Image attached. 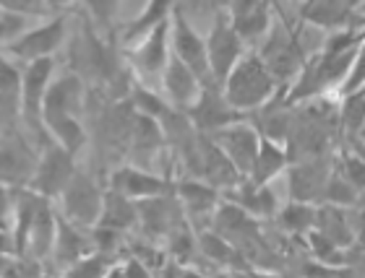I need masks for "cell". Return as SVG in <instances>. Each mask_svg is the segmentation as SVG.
Wrapping results in <instances>:
<instances>
[{
	"mask_svg": "<svg viewBox=\"0 0 365 278\" xmlns=\"http://www.w3.org/2000/svg\"><path fill=\"white\" fill-rule=\"evenodd\" d=\"M277 78L261 60V55L245 53L222 83V91L237 112H253L267 107L277 94Z\"/></svg>",
	"mask_w": 365,
	"mask_h": 278,
	"instance_id": "cell-1",
	"label": "cell"
},
{
	"mask_svg": "<svg viewBox=\"0 0 365 278\" xmlns=\"http://www.w3.org/2000/svg\"><path fill=\"white\" fill-rule=\"evenodd\" d=\"M261 60L267 63V68L277 78V83L292 86L300 70L305 68V53L303 45L297 42L289 31L284 29H269V34L261 42Z\"/></svg>",
	"mask_w": 365,
	"mask_h": 278,
	"instance_id": "cell-2",
	"label": "cell"
},
{
	"mask_svg": "<svg viewBox=\"0 0 365 278\" xmlns=\"http://www.w3.org/2000/svg\"><path fill=\"white\" fill-rule=\"evenodd\" d=\"M206 53H209L214 81L222 86L225 78L230 75V70L235 68L237 60L245 55V42L235 31L232 21H230V14H220L214 18L209 39H206Z\"/></svg>",
	"mask_w": 365,
	"mask_h": 278,
	"instance_id": "cell-3",
	"label": "cell"
},
{
	"mask_svg": "<svg viewBox=\"0 0 365 278\" xmlns=\"http://www.w3.org/2000/svg\"><path fill=\"white\" fill-rule=\"evenodd\" d=\"M55 63L53 58H37V60L29 63L26 75H24L21 83V105L24 114H26V122H29L31 133H37V138L42 143H47L45 130H42V107H45V94L50 89V78H53Z\"/></svg>",
	"mask_w": 365,
	"mask_h": 278,
	"instance_id": "cell-4",
	"label": "cell"
},
{
	"mask_svg": "<svg viewBox=\"0 0 365 278\" xmlns=\"http://www.w3.org/2000/svg\"><path fill=\"white\" fill-rule=\"evenodd\" d=\"M170 31H173V55H175L178 60L185 63L198 75L201 83H217L212 75V65H209L206 42L193 31V26L185 21V16L180 11L173 14V29Z\"/></svg>",
	"mask_w": 365,
	"mask_h": 278,
	"instance_id": "cell-5",
	"label": "cell"
},
{
	"mask_svg": "<svg viewBox=\"0 0 365 278\" xmlns=\"http://www.w3.org/2000/svg\"><path fill=\"white\" fill-rule=\"evenodd\" d=\"M217 86H220V83H204L198 99L188 109L190 122H193L196 130H201V133H214V130L225 128V125H232V122L243 120V117H240L243 112H237L235 107L227 102L225 91L220 94Z\"/></svg>",
	"mask_w": 365,
	"mask_h": 278,
	"instance_id": "cell-6",
	"label": "cell"
},
{
	"mask_svg": "<svg viewBox=\"0 0 365 278\" xmlns=\"http://www.w3.org/2000/svg\"><path fill=\"white\" fill-rule=\"evenodd\" d=\"M214 141L220 143L222 151L232 159V164L240 169L243 177L253 172V164H256V156H259V146H261V133L248 122L237 120L232 125H225V128L209 133Z\"/></svg>",
	"mask_w": 365,
	"mask_h": 278,
	"instance_id": "cell-7",
	"label": "cell"
},
{
	"mask_svg": "<svg viewBox=\"0 0 365 278\" xmlns=\"http://www.w3.org/2000/svg\"><path fill=\"white\" fill-rule=\"evenodd\" d=\"M61 196H63V205H66L68 218H73V221L81 226L99 224L105 193H102L86 174H78V172L73 174Z\"/></svg>",
	"mask_w": 365,
	"mask_h": 278,
	"instance_id": "cell-8",
	"label": "cell"
},
{
	"mask_svg": "<svg viewBox=\"0 0 365 278\" xmlns=\"http://www.w3.org/2000/svg\"><path fill=\"white\" fill-rule=\"evenodd\" d=\"M198 174L217 190H232L237 182L243 180V174L232 164V159L222 151V146L214 141L209 133H201L198 138Z\"/></svg>",
	"mask_w": 365,
	"mask_h": 278,
	"instance_id": "cell-9",
	"label": "cell"
},
{
	"mask_svg": "<svg viewBox=\"0 0 365 278\" xmlns=\"http://www.w3.org/2000/svg\"><path fill=\"white\" fill-rule=\"evenodd\" d=\"M73 174H76L73 154L63 146H55V149L50 146L45 151V156L39 159L37 169H34V190L45 198L61 196Z\"/></svg>",
	"mask_w": 365,
	"mask_h": 278,
	"instance_id": "cell-10",
	"label": "cell"
},
{
	"mask_svg": "<svg viewBox=\"0 0 365 278\" xmlns=\"http://www.w3.org/2000/svg\"><path fill=\"white\" fill-rule=\"evenodd\" d=\"M329 177H331V169L324 164V159L319 154H313L311 159L289 166V196H292V201L313 203L316 198H324Z\"/></svg>",
	"mask_w": 365,
	"mask_h": 278,
	"instance_id": "cell-11",
	"label": "cell"
},
{
	"mask_svg": "<svg viewBox=\"0 0 365 278\" xmlns=\"http://www.w3.org/2000/svg\"><path fill=\"white\" fill-rule=\"evenodd\" d=\"M230 21L243 42H259L272 29V6L269 0H232Z\"/></svg>",
	"mask_w": 365,
	"mask_h": 278,
	"instance_id": "cell-12",
	"label": "cell"
},
{
	"mask_svg": "<svg viewBox=\"0 0 365 278\" xmlns=\"http://www.w3.org/2000/svg\"><path fill=\"white\" fill-rule=\"evenodd\" d=\"M138 208V221L144 224V229L149 234H170L173 229L182 224L180 216L185 213L180 205V201L165 196H154V198H144V201H136Z\"/></svg>",
	"mask_w": 365,
	"mask_h": 278,
	"instance_id": "cell-13",
	"label": "cell"
},
{
	"mask_svg": "<svg viewBox=\"0 0 365 278\" xmlns=\"http://www.w3.org/2000/svg\"><path fill=\"white\" fill-rule=\"evenodd\" d=\"M63 37H66V23H63V18H55L45 26L24 31L16 42H11V53L19 55V58H26V60L50 58L61 47Z\"/></svg>",
	"mask_w": 365,
	"mask_h": 278,
	"instance_id": "cell-14",
	"label": "cell"
},
{
	"mask_svg": "<svg viewBox=\"0 0 365 278\" xmlns=\"http://www.w3.org/2000/svg\"><path fill=\"white\" fill-rule=\"evenodd\" d=\"M81 102H84V86L78 81V75H63L45 94V107H42L45 122L58 117H76Z\"/></svg>",
	"mask_w": 365,
	"mask_h": 278,
	"instance_id": "cell-15",
	"label": "cell"
},
{
	"mask_svg": "<svg viewBox=\"0 0 365 278\" xmlns=\"http://www.w3.org/2000/svg\"><path fill=\"white\" fill-rule=\"evenodd\" d=\"M162 83H165V91H168L170 102H173L178 109H182V112H188L190 107H193V102H196L198 94H201V86H204V83L198 81V75L193 73L185 63L178 60L175 55L170 58L168 68L162 73Z\"/></svg>",
	"mask_w": 365,
	"mask_h": 278,
	"instance_id": "cell-16",
	"label": "cell"
},
{
	"mask_svg": "<svg viewBox=\"0 0 365 278\" xmlns=\"http://www.w3.org/2000/svg\"><path fill=\"white\" fill-rule=\"evenodd\" d=\"M168 39H170V18L162 21L160 26H154L152 31H146L144 42L136 50L133 60H136V68L141 70V75L146 78H157V75L165 73L170 63L168 53Z\"/></svg>",
	"mask_w": 365,
	"mask_h": 278,
	"instance_id": "cell-17",
	"label": "cell"
},
{
	"mask_svg": "<svg viewBox=\"0 0 365 278\" xmlns=\"http://www.w3.org/2000/svg\"><path fill=\"white\" fill-rule=\"evenodd\" d=\"M113 190L133 198V201H144V198L165 196L170 190V182L165 177H160V174L144 172V169H136V166H125V169L115 172Z\"/></svg>",
	"mask_w": 365,
	"mask_h": 278,
	"instance_id": "cell-18",
	"label": "cell"
},
{
	"mask_svg": "<svg viewBox=\"0 0 365 278\" xmlns=\"http://www.w3.org/2000/svg\"><path fill=\"white\" fill-rule=\"evenodd\" d=\"M227 201H235L251 216H277V208H279L272 193V182L261 185V182H253L251 177H243L235 188L227 190Z\"/></svg>",
	"mask_w": 365,
	"mask_h": 278,
	"instance_id": "cell-19",
	"label": "cell"
},
{
	"mask_svg": "<svg viewBox=\"0 0 365 278\" xmlns=\"http://www.w3.org/2000/svg\"><path fill=\"white\" fill-rule=\"evenodd\" d=\"M34 154L24 141H11L0 149V182L3 185H24L34 174Z\"/></svg>",
	"mask_w": 365,
	"mask_h": 278,
	"instance_id": "cell-20",
	"label": "cell"
},
{
	"mask_svg": "<svg viewBox=\"0 0 365 278\" xmlns=\"http://www.w3.org/2000/svg\"><path fill=\"white\" fill-rule=\"evenodd\" d=\"M289 164V154L284 149L282 141H274L269 136H261L259 146V156H256V164H253V172L248 174L253 182H261V185H269L279 177Z\"/></svg>",
	"mask_w": 365,
	"mask_h": 278,
	"instance_id": "cell-21",
	"label": "cell"
},
{
	"mask_svg": "<svg viewBox=\"0 0 365 278\" xmlns=\"http://www.w3.org/2000/svg\"><path fill=\"white\" fill-rule=\"evenodd\" d=\"M175 193L182 210L190 213V216H212L220 208V190L209 185V182L185 180L180 185H175Z\"/></svg>",
	"mask_w": 365,
	"mask_h": 278,
	"instance_id": "cell-22",
	"label": "cell"
},
{
	"mask_svg": "<svg viewBox=\"0 0 365 278\" xmlns=\"http://www.w3.org/2000/svg\"><path fill=\"white\" fill-rule=\"evenodd\" d=\"M55 237H58V218H55L53 208L47 205V198H42L37 213H34V221H31V232H29V247L31 255L42 260L53 252L55 247Z\"/></svg>",
	"mask_w": 365,
	"mask_h": 278,
	"instance_id": "cell-23",
	"label": "cell"
},
{
	"mask_svg": "<svg viewBox=\"0 0 365 278\" xmlns=\"http://www.w3.org/2000/svg\"><path fill=\"white\" fill-rule=\"evenodd\" d=\"M138 221V208L136 201L128 196H123L118 190L105 193V203H102V216H99V226H110L115 232H125Z\"/></svg>",
	"mask_w": 365,
	"mask_h": 278,
	"instance_id": "cell-24",
	"label": "cell"
},
{
	"mask_svg": "<svg viewBox=\"0 0 365 278\" xmlns=\"http://www.w3.org/2000/svg\"><path fill=\"white\" fill-rule=\"evenodd\" d=\"M89 247H91L89 242H86L68 221H61V218H58V237H55L53 252L63 265H76L81 257H86Z\"/></svg>",
	"mask_w": 365,
	"mask_h": 278,
	"instance_id": "cell-25",
	"label": "cell"
},
{
	"mask_svg": "<svg viewBox=\"0 0 365 278\" xmlns=\"http://www.w3.org/2000/svg\"><path fill=\"white\" fill-rule=\"evenodd\" d=\"M279 216V224L292 234H308L316 229V221H319V210L313 208L311 203L305 201H292L289 205L277 213Z\"/></svg>",
	"mask_w": 365,
	"mask_h": 278,
	"instance_id": "cell-26",
	"label": "cell"
},
{
	"mask_svg": "<svg viewBox=\"0 0 365 278\" xmlns=\"http://www.w3.org/2000/svg\"><path fill=\"white\" fill-rule=\"evenodd\" d=\"M173 6H175V0H149L146 8L141 11V16L125 29V39H136L141 34H146V31H152L154 26H160L162 21H168Z\"/></svg>",
	"mask_w": 365,
	"mask_h": 278,
	"instance_id": "cell-27",
	"label": "cell"
},
{
	"mask_svg": "<svg viewBox=\"0 0 365 278\" xmlns=\"http://www.w3.org/2000/svg\"><path fill=\"white\" fill-rule=\"evenodd\" d=\"M198 247H201L204 257L217 260V263H232L237 257L235 245H232L225 234H214V232L198 234Z\"/></svg>",
	"mask_w": 365,
	"mask_h": 278,
	"instance_id": "cell-28",
	"label": "cell"
},
{
	"mask_svg": "<svg viewBox=\"0 0 365 278\" xmlns=\"http://www.w3.org/2000/svg\"><path fill=\"white\" fill-rule=\"evenodd\" d=\"M342 125L350 133H358L365 125V89L342 94Z\"/></svg>",
	"mask_w": 365,
	"mask_h": 278,
	"instance_id": "cell-29",
	"label": "cell"
},
{
	"mask_svg": "<svg viewBox=\"0 0 365 278\" xmlns=\"http://www.w3.org/2000/svg\"><path fill=\"white\" fill-rule=\"evenodd\" d=\"M26 21H29V16L14 14V11H0V39L3 42H16L24 34Z\"/></svg>",
	"mask_w": 365,
	"mask_h": 278,
	"instance_id": "cell-30",
	"label": "cell"
},
{
	"mask_svg": "<svg viewBox=\"0 0 365 278\" xmlns=\"http://www.w3.org/2000/svg\"><path fill=\"white\" fill-rule=\"evenodd\" d=\"M133 105H136V112L149 114V117H157V120H160L162 114L168 112V107L162 105V102L154 97L152 91L141 89V86H136V89H133Z\"/></svg>",
	"mask_w": 365,
	"mask_h": 278,
	"instance_id": "cell-31",
	"label": "cell"
},
{
	"mask_svg": "<svg viewBox=\"0 0 365 278\" xmlns=\"http://www.w3.org/2000/svg\"><path fill=\"white\" fill-rule=\"evenodd\" d=\"M336 172L342 174L344 180L350 182V185H355L358 190H365V159L352 156V154L350 156H342Z\"/></svg>",
	"mask_w": 365,
	"mask_h": 278,
	"instance_id": "cell-32",
	"label": "cell"
},
{
	"mask_svg": "<svg viewBox=\"0 0 365 278\" xmlns=\"http://www.w3.org/2000/svg\"><path fill=\"white\" fill-rule=\"evenodd\" d=\"M358 89H365V39L360 42L355 63H352V70H350V75H347V81H344L339 94H350V91H358Z\"/></svg>",
	"mask_w": 365,
	"mask_h": 278,
	"instance_id": "cell-33",
	"label": "cell"
},
{
	"mask_svg": "<svg viewBox=\"0 0 365 278\" xmlns=\"http://www.w3.org/2000/svg\"><path fill=\"white\" fill-rule=\"evenodd\" d=\"M19 97L21 94H6L0 91V133H8L19 117Z\"/></svg>",
	"mask_w": 365,
	"mask_h": 278,
	"instance_id": "cell-34",
	"label": "cell"
},
{
	"mask_svg": "<svg viewBox=\"0 0 365 278\" xmlns=\"http://www.w3.org/2000/svg\"><path fill=\"white\" fill-rule=\"evenodd\" d=\"M0 8L3 11H14V14H24V16H39L45 14L47 3L45 0H0Z\"/></svg>",
	"mask_w": 365,
	"mask_h": 278,
	"instance_id": "cell-35",
	"label": "cell"
},
{
	"mask_svg": "<svg viewBox=\"0 0 365 278\" xmlns=\"http://www.w3.org/2000/svg\"><path fill=\"white\" fill-rule=\"evenodd\" d=\"M21 83L24 78L16 73V68L6 58H0V91H6V94H21Z\"/></svg>",
	"mask_w": 365,
	"mask_h": 278,
	"instance_id": "cell-36",
	"label": "cell"
},
{
	"mask_svg": "<svg viewBox=\"0 0 365 278\" xmlns=\"http://www.w3.org/2000/svg\"><path fill=\"white\" fill-rule=\"evenodd\" d=\"M86 6H89L91 16L97 18L99 23H113L115 14H118V6H120V0H86Z\"/></svg>",
	"mask_w": 365,
	"mask_h": 278,
	"instance_id": "cell-37",
	"label": "cell"
},
{
	"mask_svg": "<svg viewBox=\"0 0 365 278\" xmlns=\"http://www.w3.org/2000/svg\"><path fill=\"white\" fill-rule=\"evenodd\" d=\"M105 257H81L76 265H71V273H105L107 265L102 263Z\"/></svg>",
	"mask_w": 365,
	"mask_h": 278,
	"instance_id": "cell-38",
	"label": "cell"
},
{
	"mask_svg": "<svg viewBox=\"0 0 365 278\" xmlns=\"http://www.w3.org/2000/svg\"><path fill=\"white\" fill-rule=\"evenodd\" d=\"M8 210H11V196H8L6 188H3V182H0V226H6Z\"/></svg>",
	"mask_w": 365,
	"mask_h": 278,
	"instance_id": "cell-39",
	"label": "cell"
},
{
	"mask_svg": "<svg viewBox=\"0 0 365 278\" xmlns=\"http://www.w3.org/2000/svg\"><path fill=\"white\" fill-rule=\"evenodd\" d=\"M16 250V242L11 240V234L0 232V255H8V252H14Z\"/></svg>",
	"mask_w": 365,
	"mask_h": 278,
	"instance_id": "cell-40",
	"label": "cell"
},
{
	"mask_svg": "<svg viewBox=\"0 0 365 278\" xmlns=\"http://www.w3.org/2000/svg\"><path fill=\"white\" fill-rule=\"evenodd\" d=\"M50 8H61V6H68V3H73V0H45Z\"/></svg>",
	"mask_w": 365,
	"mask_h": 278,
	"instance_id": "cell-41",
	"label": "cell"
},
{
	"mask_svg": "<svg viewBox=\"0 0 365 278\" xmlns=\"http://www.w3.org/2000/svg\"><path fill=\"white\" fill-rule=\"evenodd\" d=\"M206 3H212V6H230V3H232V0H206Z\"/></svg>",
	"mask_w": 365,
	"mask_h": 278,
	"instance_id": "cell-42",
	"label": "cell"
}]
</instances>
